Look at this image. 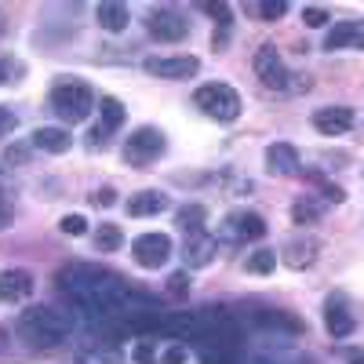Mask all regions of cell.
<instances>
[{"instance_id":"21","label":"cell","mask_w":364,"mask_h":364,"mask_svg":"<svg viewBox=\"0 0 364 364\" xmlns=\"http://www.w3.org/2000/svg\"><path fill=\"white\" fill-rule=\"evenodd\" d=\"M124 102H117L113 95H106V99H99V117H102V128L106 132H113V128H120L124 124Z\"/></svg>"},{"instance_id":"19","label":"cell","mask_w":364,"mask_h":364,"mask_svg":"<svg viewBox=\"0 0 364 364\" xmlns=\"http://www.w3.org/2000/svg\"><path fill=\"white\" fill-rule=\"evenodd\" d=\"M284 255H288V266H291V269H306V266H314V259H317V240L299 237V240H291V245L284 248Z\"/></svg>"},{"instance_id":"8","label":"cell","mask_w":364,"mask_h":364,"mask_svg":"<svg viewBox=\"0 0 364 364\" xmlns=\"http://www.w3.org/2000/svg\"><path fill=\"white\" fill-rule=\"evenodd\" d=\"M132 255H135V262H139V266L157 269V266H164V262H168V255H171V240H168L164 233H142V237H135Z\"/></svg>"},{"instance_id":"1","label":"cell","mask_w":364,"mask_h":364,"mask_svg":"<svg viewBox=\"0 0 364 364\" xmlns=\"http://www.w3.org/2000/svg\"><path fill=\"white\" fill-rule=\"evenodd\" d=\"M70 328H73L70 314H58L51 306H29L18 317V336L26 343H33V346H44V350L63 343L70 336Z\"/></svg>"},{"instance_id":"34","label":"cell","mask_w":364,"mask_h":364,"mask_svg":"<svg viewBox=\"0 0 364 364\" xmlns=\"http://www.w3.org/2000/svg\"><path fill=\"white\" fill-rule=\"evenodd\" d=\"M302 22L317 29V26H324V22H328V11H324V8H306V11H302Z\"/></svg>"},{"instance_id":"24","label":"cell","mask_w":364,"mask_h":364,"mask_svg":"<svg viewBox=\"0 0 364 364\" xmlns=\"http://www.w3.org/2000/svg\"><path fill=\"white\" fill-rule=\"evenodd\" d=\"M161 357H157V350H154V343L149 339H139L135 346H132V364H157Z\"/></svg>"},{"instance_id":"9","label":"cell","mask_w":364,"mask_h":364,"mask_svg":"<svg viewBox=\"0 0 364 364\" xmlns=\"http://www.w3.org/2000/svg\"><path fill=\"white\" fill-rule=\"evenodd\" d=\"M226 233L230 240H259L266 233V219L255 211H233V215H226Z\"/></svg>"},{"instance_id":"18","label":"cell","mask_w":364,"mask_h":364,"mask_svg":"<svg viewBox=\"0 0 364 364\" xmlns=\"http://www.w3.org/2000/svg\"><path fill=\"white\" fill-rule=\"evenodd\" d=\"M255 324L259 328H269V331H288V336H299V331H302V321L288 317L284 310H259L255 314Z\"/></svg>"},{"instance_id":"32","label":"cell","mask_w":364,"mask_h":364,"mask_svg":"<svg viewBox=\"0 0 364 364\" xmlns=\"http://www.w3.org/2000/svg\"><path fill=\"white\" fill-rule=\"evenodd\" d=\"M168 291H171V295H186V291H190V277H186L182 269L171 273V277H168Z\"/></svg>"},{"instance_id":"5","label":"cell","mask_w":364,"mask_h":364,"mask_svg":"<svg viewBox=\"0 0 364 364\" xmlns=\"http://www.w3.org/2000/svg\"><path fill=\"white\" fill-rule=\"evenodd\" d=\"M252 66H255V77H259L266 87H273V91H284V87H288V70H284V63H281V51L273 48V44H262V48L255 51Z\"/></svg>"},{"instance_id":"2","label":"cell","mask_w":364,"mask_h":364,"mask_svg":"<svg viewBox=\"0 0 364 364\" xmlns=\"http://www.w3.org/2000/svg\"><path fill=\"white\" fill-rule=\"evenodd\" d=\"M91 102H95V95H91V87L77 77H63L55 87H51V109L66 120V124H77V120H87L91 113Z\"/></svg>"},{"instance_id":"27","label":"cell","mask_w":364,"mask_h":364,"mask_svg":"<svg viewBox=\"0 0 364 364\" xmlns=\"http://www.w3.org/2000/svg\"><path fill=\"white\" fill-rule=\"evenodd\" d=\"M58 226H63V233H70V237H84V233H87V223H84V215H66V219L58 223Z\"/></svg>"},{"instance_id":"38","label":"cell","mask_w":364,"mask_h":364,"mask_svg":"<svg viewBox=\"0 0 364 364\" xmlns=\"http://www.w3.org/2000/svg\"><path fill=\"white\" fill-rule=\"evenodd\" d=\"M8 80V63H0V84Z\"/></svg>"},{"instance_id":"12","label":"cell","mask_w":364,"mask_h":364,"mask_svg":"<svg viewBox=\"0 0 364 364\" xmlns=\"http://www.w3.org/2000/svg\"><path fill=\"white\" fill-rule=\"evenodd\" d=\"M324 324H328V331H331L336 339H346L350 331H353L357 317L350 314V306H346V299H343V295H336V299H331L328 306H324Z\"/></svg>"},{"instance_id":"39","label":"cell","mask_w":364,"mask_h":364,"mask_svg":"<svg viewBox=\"0 0 364 364\" xmlns=\"http://www.w3.org/2000/svg\"><path fill=\"white\" fill-rule=\"evenodd\" d=\"M4 29H8V22H4V15H0V33H4Z\"/></svg>"},{"instance_id":"31","label":"cell","mask_w":364,"mask_h":364,"mask_svg":"<svg viewBox=\"0 0 364 364\" xmlns=\"http://www.w3.org/2000/svg\"><path fill=\"white\" fill-rule=\"evenodd\" d=\"M11 223H15V204L8 193H0V230H8Z\"/></svg>"},{"instance_id":"13","label":"cell","mask_w":364,"mask_h":364,"mask_svg":"<svg viewBox=\"0 0 364 364\" xmlns=\"http://www.w3.org/2000/svg\"><path fill=\"white\" fill-rule=\"evenodd\" d=\"M33 295V277L26 269H4L0 273V299L4 302H22Z\"/></svg>"},{"instance_id":"26","label":"cell","mask_w":364,"mask_h":364,"mask_svg":"<svg viewBox=\"0 0 364 364\" xmlns=\"http://www.w3.org/2000/svg\"><path fill=\"white\" fill-rule=\"evenodd\" d=\"M314 219H317V208H314V204H295V208H291V223H295V226H306V223H314Z\"/></svg>"},{"instance_id":"40","label":"cell","mask_w":364,"mask_h":364,"mask_svg":"<svg viewBox=\"0 0 364 364\" xmlns=\"http://www.w3.org/2000/svg\"><path fill=\"white\" fill-rule=\"evenodd\" d=\"M248 364H269V360H262V357H255V360H248Z\"/></svg>"},{"instance_id":"28","label":"cell","mask_w":364,"mask_h":364,"mask_svg":"<svg viewBox=\"0 0 364 364\" xmlns=\"http://www.w3.org/2000/svg\"><path fill=\"white\" fill-rule=\"evenodd\" d=\"M186 357H190V353H186V346L175 343V346H168V350L161 353V360H157V364H186Z\"/></svg>"},{"instance_id":"30","label":"cell","mask_w":364,"mask_h":364,"mask_svg":"<svg viewBox=\"0 0 364 364\" xmlns=\"http://www.w3.org/2000/svg\"><path fill=\"white\" fill-rule=\"evenodd\" d=\"M204 11H208L211 18H219V26H230V22H233L230 4H219V0H215V4H204Z\"/></svg>"},{"instance_id":"23","label":"cell","mask_w":364,"mask_h":364,"mask_svg":"<svg viewBox=\"0 0 364 364\" xmlns=\"http://www.w3.org/2000/svg\"><path fill=\"white\" fill-rule=\"evenodd\" d=\"M77 364H124V360H120V353L109 350V346H87V350L77 353Z\"/></svg>"},{"instance_id":"33","label":"cell","mask_w":364,"mask_h":364,"mask_svg":"<svg viewBox=\"0 0 364 364\" xmlns=\"http://www.w3.org/2000/svg\"><path fill=\"white\" fill-rule=\"evenodd\" d=\"M15 124H18V117H15L11 109H4V106H0V139H8V135L15 132Z\"/></svg>"},{"instance_id":"25","label":"cell","mask_w":364,"mask_h":364,"mask_svg":"<svg viewBox=\"0 0 364 364\" xmlns=\"http://www.w3.org/2000/svg\"><path fill=\"white\" fill-rule=\"evenodd\" d=\"M248 269L252 273H273V269H277V252H255L248 259Z\"/></svg>"},{"instance_id":"3","label":"cell","mask_w":364,"mask_h":364,"mask_svg":"<svg viewBox=\"0 0 364 364\" xmlns=\"http://www.w3.org/2000/svg\"><path fill=\"white\" fill-rule=\"evenodd\" d=\"M193 102L215 120H237L240 117V95L230 84H204L193 91Z\"/></svg>"},{"instance_id":"35","label":"cell","mask_w":364,"mask_h":364,"mask_svg":"<svg viewBox=\"0 0 364 364\" xmlns=\"http://www.w3.org/2000/svg\"><path fill=\"white\" fill-rule=\"evenodd\" d=\"M91 204H99V208H113V204H117V190H113V186H102L95 197H91Z\"/></svg>"},{"instance_id":"20","label":"cell","mask_w":364,"mask_h":364,"mask_svg":"<svg viewBox=\"0 0 364 364\" xmlns=\"http://www.w3.org/2000/svg\"><path fill=\"white\" fill-rule=\"evenodd\" d=\"M175 223L186 230L190 237L193 233H204V223H208V211L200 208V204H186V208H178V215H175Z\"/></svg>"},{"instance_id":"4","label":"cell","mask_w":364,"mask_h":364,"mask_svg":"<svg viewBox=\"0 0 364 364\" xmlns=\"http://www.w3.org/2000/svg\"><path fill=\"white\" fill-rule=\"evenodd\" d=\"M164 132L161 128H135L132 139L124 142V161L135 164V168H146V164H154L161 154H164Z\"/></svg>"},{"instance_id":"14","label":"cell","mask_w":364,"mask_h":364,"mask_svg":"<svg viewBox=\"0 0 364 364\" xmlns=\"http://www.w3.org/2000/svg\"><path fill=\"white\" fill-rule=\"evenodd\" d=\"M266 168L273 175H295L299 171V149L291 142H273L266 149Z\"/></svg>"},{"instance_id":"15","label":"cell","mask_w":364,"mask_h":364,"mask_svg":"<svg viewBox=\"0 0 364 364\" xmlns=\"http://www.w3.org/2000/svg\"><path fill=\"white\" fill-rule=\"evenodd\" d=\"M164 208H168V197H164L161 190H142V193H135V197L128 200V215L146 219V215H161Z\"/></svg>"},{"instance_id":"22","label":"cell","mask_w":364,"mask_h":364,"mask_svg":"<svg viewBox=\"0 0 364 364\" xmlns=\"http://www.w3.org/2000/svg\"><path fill=\"white\" fill-rule=\"evenodd\" d=\"M120 245H124V233H120V226H113V223L95 226V248H99V252H117Z\"/></svg>"},{"instance_id":"17","label":"cell","mask_w":364,"mask_h":364,"mask_svg":"<svg viewBox=\"0 0 364 364\" xmlns=\"http://www.w3.org/2000/svg\"><path fill=\"white\" fill-rule=\"evenodd\" d=\"M132 15L124 4H117V0H106V4H99V26L106 29V33H120V29H128Z\"/></svg>"},{"instance_id":"37","label":"cell","mask_w":364,"mask_h":364,"mask_svg":"<svg viewBox=\"0 0 364 364\" xmlns=\"http://www.w3.org/2000/svg\"><path fill=\"white\" fill-rule=\"evenodd\" d=\"M346 364H364V350H346Z\"/></svg>"},{"instance_id":"11","label":"cell","mask_w":364,"mask_h":364,"mask_svg":"<svg viewBox=\"0 0 364 364\" xmlns=\"http://www.w3.org/2000/svg\"><path fill=\"white\" fill-rule=\"evenodd\" d=\"M215 252H219L215 237H211V233H193L186 240V248H182V259H186L190 269H200V266H208L211 259H215Z\"/></svg>"},{"instance_id":"10","label":"cell","mask_w":364,"mask_h":364,"mask_svg":"<svg viewBox=\"0 0 364 364\" xmlns=\"http://www.w3.org/2000/svg\"><path fill=\"white\" fill-rule=\"evenodd\" d=\"M314 128L321 135H343L353 128V109L350 106H328V109H317L314 113Z\"/></svg>"},{"instance_id":"6","label":"cell","mask_w":364,"mask_h":364,"mask_svg":"<svg viewBox=\"0 0 364 364\" xmlns=\"http://www.w3.org/2000/svg\"><path fill=\"white\" fill-rule=\"evenodd\" d=\"M146 29H149V37H154V41H164V44H175V41H182V37L190 33L186 18H182L178 11H171V8L149 11V18H146Z\"/></svg>"},{"instance_id":"7","label":"cell","mask_w":364,"mask_h":364,"mask_svg":"<svg viewBox=\"0 0 364 364\" xmlns=\"http://www.w3.org/2000/svg\"><path fill=\"white\" fill-rule=\"evenodd\" d=\"M142 70L149 77H161V80H186L200 70V63L193 55H171V58H146Z\"/></svg>"},{"instance_id":"29","label":"cell","mask_w":364,"mask_h":364,"mask_svg":"<svg viewBox=\"0 0 364 364\" xmlns=\"http://www.w3.org/2000/svg\"><path fill=\"white\" fill-rule=\"evenodd\" d=\"M284 11H288L284 0H266V4H259V15L262 18H284Z\"/></svg>"},{"instance_id":"36","label":"cell","mask_w":364,"mask_h":364,"mask_svg":"<svg viewBox=\"0 0 364 364\" xmlns=\"http://www.w3.org/2000/svg\"><path fill=\"white\" fill-rule=\"evenodd\" d=\"M324 197L339 204V200H343V190H339V186H328V182H324Z\"/></svg>"},{"instance_id":"16","label":"cell","mask_w":364,"mask_h":364,"mask_svg":"<svg viewBox=\"0 0 364 364\" xmlns=\"http://www.w3.org/2000/svg\"><path fill=\"white\" fill-rule=\"evenodd\" d=\"M33 146L44 149V154H66V149L73 146V139H70L66 128H37L33 132Z\"/></svg>"}]
</instances>
